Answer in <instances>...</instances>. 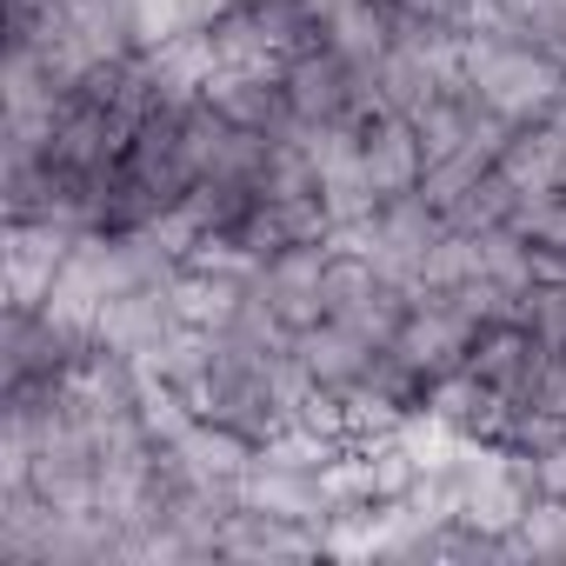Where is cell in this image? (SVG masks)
Instances as JSON below:
<instances>
[{
    "label": "cell",
    "mask_w": 566,
    "mask_h": 566,
    "mask_svg": "<svg viewBox=\"0 0 566 566\" xmlns=\"http://www.w3.org/2000/svg\"><path fill=\"white\" fill-rule=\"evenodd\" d=\"M460 67H467V87L506 114L513 127L526 120H553L566 107V67L546 61L539 48H506V41H486V34H467L460 41Z\"/></svg>",
    "instance_id": "cell-1"
},
{
    "label": "cell",
    "mask_w": 566,
    "mask_h": 566,
    "mask_svg": "<svg viewBox=\"0 0 566 566\" xmlns=\"http://www.w3.org/2000/svg\"><path fill=\"white\" fill-rule=\"evenodd\" d=\"M74 247H81V227L67 220H8V247H0V260H8V307H41Z\"/></svg>",
    "instance_id": "cell-2"
},
{
    "label": "cell",
    "mask_w": 566,
    "mask_h": 566,
    "mask_svg": "<svg viewBox=\"0 0 566 566\" xmlns=\"http://www.w3.org/2000/svg\"><path fill=\"white\" fill-rule=\"evenodd\" d=\"M321 273H327V240L321 247H287V253H273L253 266V294L287 321L294 334L327 321V301H321Z\"/></svg>",
    "instance_id": "cell-3"
},
{
    "label": "cell",
    "mask_w": 566,
    "mask_h": 566,
    "mask_svg": "<svg viewBox=\"0 0 566 566\" xmlns=\"http://www.w3.org/2000/svg\"><path fill=\"white\" fill-rule=\"evenodd\" d=\"M473 334H480V327H473L467 314H453L440 294H420V301H413V314H407V327H400V340H394V354H400V360H413L427 380H440V374L467 367Z\"/></svg>",
    "instance_id": "cell-4"
},
{
    "label": "cell",
    "mask_w": 566,
    "mask_h": 566,
    "mask_svg": "<svg viewBox=\"0 0 566 566\" xmlns=\"http://www.w3.org/2000/svg\"><path fill=\"white\" fill-rule=\"evenodd\" d=\"M174 327H180L174 287H127V294H114V301L101 307L94 340L114 347V354H134V360H140V354H154Z\"/></svg>",
    "instance_id": "cell-5"
},
{
    "label": "cell",
    "mask_w": 566,
    "mask_h": 566,
    "mask_svg": "<svg viewBox=\"0 0 566 566\" xmlns=\"http://www.w3.org/2000/svg\"><path fill=\"white\" fill-rule=\"evenodd\" d=\"M360 167H367V180H374L380 200L413 193V187L427 180V147H420L413 120H400V114H374V120L360 127Z\"/></svg>",
    "instance_id": "cell-6"
},
{
    "label": "cell",
    "mask_w": 566,
    "mask_h": 566,
    "mask_svg": "<svg viewBox=\"0 0 566 566\" xmlns=\"http://www.w3.org/2000/svg\"><path fill=\"white\" fill-rule=\"evenodd\" d=\"M294 354H301V367L321 380V387H334V394H354L360 380H367V367H374V340H360L354 327H340V321H314V327H301L294 334Z\"/></svg>",
    "instance_id": "cell-7"
},
{
    "label": "cell",
    "mask_w": 566,
    "mask_h": 566,
    "mask_svg": "<svg viewBox=\"0 0 566 566\" xmlns=\"http://www.w3.org/2000/svg\"><path fill=\"white\" fill-rule=\"evenodd\" d=\"M493 167L520 187V200H533V193H559V187H566V134H559L553 120H526V127L506 134V147H500Z\"/></svg>",
    "instance_id": "cell-8"
},
{
    "label": "cell",
    "mask_w": 566,
    "mask_h": 566,
    "mask_svg": "<svg viewBox=\"0 0 566 566\" xmlns=\"http://www.w3.org/2000/svg\"><path fill=\"white\" fill-rule=\"evenodd\" d=\"M546 347L520 327V321H493V327H480L473 334V347H467V374H480L486 387H500L506 400L526 387V374H533V360H539Z\"/></svg>",
    "instance_id": "cell-9"
},
{
    "label": "cell",
    "mask_w": 566,
    "mask_h": 566,
    "mask_svg": "<svg viewBox=\"0 0 566 566\" xmlns=\"http://www.w3.org/2000/svg\"><path fill=\"white\" fill-rule=\"evenodd\" d=\"M447 87H440V67L420 54V48H387L380 61H374V101H380V114H400V120H413L420 107H433Z\"/></svg>",
    "instance_id": "cell-10"
},
{
    "label": "cell",
    "mask_w": 566,
    "mask_h": 566,
    "mask_svg": "<svg viewBox=\"0 0 566 566\" xmlns=\"http://www.w3.org/2000/svg\"><path fill=\"white\" fill-rule=\"evenodd\" d=\"M247 280L253 273H233V266H180L174 280V307L187 327H227L247 301Z\"/></svg>",
    "instance_id": "cell-11"
},
{
    "label": "cell",
    "mask_w": 566,
    "mask_h": 566,
    "mask_svg": "<svg viewBox=\"0 0 566 566\" xmlns=\"http://www.w3.org/2000/svg\"><path fill=\"white\" fill-rule=\"evenodd\" d=\"M513 207H520V187H513V180H506L500 167H486V174H480V180H473V187H467V193H460L453 207H447V227H453V233H473V240H480V233L506 227V220H513Z\"/></svg>",
    "instance_id": "cell-12"
},
{
    "label": "cell",
    "mask_w": 566,
    "mask_h": 566,
    "mask_svg": "<svg viewBox=\"0 0 566 566\" xmlns=\"http://www.w3.org/2000/svg\"><path fill=\"white\" fill-rule=\"evenodd\" d=\"M539 347L566 354V280H533V287L520 294V314H513Z\"/></svg>",
    "instance_id": "cell-13"
},
{
    "label": "cell",
    "mask_w": 566,
    "mask_h": 566,
    "mask_svg": "<svg viewBox=\"0 0 566 566\" xmlns=\"http://www.w3.org/2000/svg\"><path fill=\"white\" fill-rule=\"evenodd\" d=\"M486 167H493V160H486L480 147H467V154H453V160H433V167H427V180H420V193L447 213V207H453V200H460L480 174H486Z\"/></svg>",
    "instance_id": "cell-14"
},
{
    "label": "cell",
    "mask_w": 566,
    "mask_h": 566,
    "mask_svg": "<svg viewBox=\"0 0 566 566\" xmlns=\"http://www.w3.org/2000/svg\"><path fill=\"white\" fill-rule=\"evenodd\" d=\"M506 227L526 233L533 247H566V187H559V193H533V200H520Z\"/></svg>",
    "instance_id": "cell-15"
},
{
    "label": "cell",
    "mask_w": 566,
    "mask_h": 566,
    "mask_svg": "<svg viewBox=\"0 0 566 566\" xmlns=\"http://www.w3.org/2000/svg\"><path fill=\"white\" fill-rule=\"evenodd\" d=\"M533 480H539V500H566V433L533 453Z\"/></svg>",
    "instance_id": "cell-16"
},
{
    "label": "cell",
    "mask_w": 566,
    "mask_h": 566,
    "mask_svg": "<svg viewBox=\"0 0 566 566\" xmlns=\"http://www.w3.org/2000/svg\"><path fill=\"white\" fill-rule=\"evenodd\" d=\"M321 8H334V0H321Z\"/></svg>",
    "instance_id": "cell-17"
}]
</instances>
